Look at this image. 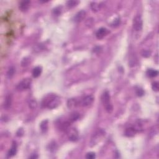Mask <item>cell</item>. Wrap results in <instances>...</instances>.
<instances>
[{"mask_svg":"<svg viewBox=\"0 0 159 159\" xmlns=\"http://www.w3.org/2000/svg\"><path fill=\"white\" fill-rule=\"evenodd\" d=\"M61 103L60 98L55 95H48L42 100V106L50 109L57 108Z\"/></svg>","mask_w":159,"mask_h":159,"instance_id":"1","label":"cell"},{"mask_svg":"<svg viewBox=\"0 0 159 159\" xmlns=\"http://www.w3.org/2000/svg\"><path fill=\"white\" fill-rule=\"evenodd\" d=\"M101 101L107 112L111 113L112 111V106L111 103V97L108 91L103 93L101 96Z\"/></svg>","mask_w":159,"mask_h":159,"instance_id":"2","label":"cell"},{"mask_svg":"<svg viewBox=\"0 0 159 159\" xmlns=\"http://www.w3.org/2000/svg\"><path fill=\"white\" fill-rule=\"evenodd\" d=\"M32 81L30 78H25L19 82L16 86V90L19 91H22L28 89L30 87Z\"/></svg>","mask_w":159,"mask_h":159,"instance_id":"3","label":"cell"},{"mask_svg":"<svg viewBox=\"0 0 159 159\" xmlns=\"http://www.w3.org/2000/svg\"><path fill=\"white\" fill-rule=\"evenodd\" d=\"M143 22L140 16H136L133 21V27L136 31L141 30L142 29Z\"/></svg>","mask_w":159,"mask_h":159,"instance_id":"4","label":"cell"},{"mask_svg":"<svg viewBox=\"0 0 159 159\" xmlns=\"http://www.w3.org/2000/svg\"><path fill=\"white\" fill-rule=\"evenodd\" d=\"M94 101V98L91 95L85 96L81 100L80 105L83 107H87L91 105Z\"/></svg>","mask_w":159,"mask_h":159,"instance_id":"5","label":"cell"},{"mask_svg":"<svg viewBox=\"0 0 159 159\" xmlns=\"http://www.w3.org/2000/svg\"><path fill=\"white\" fill-rule=\"evenodd\" d=\"M68 136L70 140H72V141H75L78 138V131L75 129H71L70 130H68Z\"/></svg>","mask_w":159,"mask_h":159,"instance_id":"6","label":"cell"},{"mask_svg":"<svg viewBox=\"0 0 159 159\" xmlns=\"http://www.w3.org/2000/svg\"><path fill=\"white\" fill-rule=\"evenodd\" d=\"M108 32H108L107 29L104 28V27H101V28L99 29L98 31L96 32V36L98 39H101L103 37H104L108 34Z\"/></svg>","mask_w":159,"mask_h":159,"instance_id":"7","label":"cell"},{"mask_svg":"<svg viewBox=\"0 0 159 159\" xmlns=\"http://www.w3.org/2000/svg\"><path fill=\"white\" fill-rule=\"evenodd\" d=\"M86 16V12L85 11L82 10L80 11H79L78 13H77L76 14V15L73 18V21L75 22H81L82 20H83L85 18Z\"/></svg>","mask_w":159,"mask_h":159,"instance_id":"8","label":"cell"},{"mask_svg":"<svg viewBox=\"0 0 159 159\" xmlns=\"http://www.w3.org/2000/svg\"><path fill=\"white\" fill-rule=\"evenodd\" d=\"M30 2L29 1H24L20 3L19 9L21 11L25 12L28 10L30 6Z\"/></svg>","mask_w":159,"mask_h":159,"instance_id":"9","label":"cell"},{"mask_svg":"<svg viewBox=\"0 0 159 159\" xmlns=\"http://www.w3.org/2000/svg\"><path fill=\"white\" fill-rule=\"evenodd\" d=\"M17 152V144L15 142H13L12 146L11 147L8 153V157H12L16 154Z\"/></svg>","mask_w":159,"mask_h":159,"instance_id":"10","label":"cell"},{"mask_svg":"<svg viewBox=\"0 0 159 159\" xmlns=\"http://www.w3.org/2000/svg\"><path fill=\"white\" fill-rule=\"evenodd\" d=\"M12 103V96L10 95H8L6 96L5 98V103H4V108L6 109H8L11 106Z\"/></svg>","mask_w":159,"mask_h":159,"instance_id":"11","label":"cell"},{"mask_svg":"<svg viewBox=\"0 0 159 159\" xmlns=\"http://www.w3.org/2000/svg\"><path fill=\"white\" fill-rule=\"evenodd\" d=\"M137 132V130L134 128H129L126 129L125 131V135L127 137H133Z\"/></svg>","mask_w":159,"mask_h":159,"instance_id":"12","label":"cell"},{"mask_svg":"<svg viewBox=\"0 0 159 159\" xmlns=\"http://www.w3.org/2000/svg\"><path fill=\"white\" fill-rule=\"evenodd\" d=\"M42 69L41 67H36L34 68L32 71V75L34 78H37L41 75Z\"/></svg>","mask_w":159,"mask_h":159,"instance_id":"13","label":"cell"},{"mask_svg":"<svg viewBox=\"0 0 159 159\" xmlns=\"http://www.w3.org/2000/svg\"><path fill=\"white\" fill-rule=\"evenodd\" d=\"M40 127H41V129L42 132L44 133V132H47V129H48V121H43L41 123Z\"/></svg>","mask_w":159,"mask_h":159,"instance_id":"14","label":"cell"},{"mask_svg":"<svg viewBox=\"0 0 159 159\" xmlns=\"http://www.w3.org/2000/svg\"><path fill=\"white\" fill-rule=\"evenodd\" d=\"M80 118V114L78 112H73V113H71L70 116L69 117L68 120L70 121V123H72V122L76 121L78 119Z\"/></svg>","mask_w":159,"mask_h":159,"instance_id":"15","label":"cell"},{"mask_svg":"<svg viewBox=\"0 0 159 159\" xmlns=\"http://www.w3.org/2000/svg\"><path fill=\"white\" fill-rule=\"evenodd\" d=\"M101 7V5H100L99 4L97 3L93 2L91 3V8L93 10V11L94 12H98V11L100 10Z\"/></svg>","mask_w":159,"mask_h":159,"instance_id":"16","label":"cell"},{"mask_svg":"<svg viewBox=\"0 0 159 159\" xmlns=\"http://www.w3.org/2000/svg\"><path fill=\"white\" fill-rule=\"evenodd\" d=\"M158 71L155 70H153V69H149L147 71V75L149 76V77H155L158 75Z\"/></svg>","mask_w":159,"mask_h":159,"instance_id":"17","label":"cell"},{"mask_svg":"<svg viewBox=\"0 0 159 159\" xmlns=\"http://www.w3.org/2000/svg\"><path fill=\"white\" fill-rule=\"evenodd\" d=\"M77 104V103L76 101V99H70L68 101V103H67V106H68V108H73Z\"/></svg>","mask_w":159,"mask_h":159,"instance_id":"18","label":"cell"},{"mask_svg":"<svg viewBox=\"0 0 159 159\" xmlns=\"http://www.w3.org/2000/svg\"><path fill=\"white\" fill-rule=\"evenodd\" d=\"M78 1H73V0H71V1H67V5L68 8H72L75 7L76 5L78 4Z\"/></svg>","mask_w":159,"mask_h":159,"instance_id":"19","label":"cell"},{"mask_svg":"<svg viewBox=\"0 0 159 159\" xmlns=\"http://www.w3.org/2000/svg\"><path fill=\"white\" fill-rule=\"evenodd\" d=\"M62 6H58L56 7L53 10V13L56 16H59L62 13Z\"/></svg>","mask_w":159,"mask_h":159,"instance_id":"20","label":"cell"},{"mask_svg":"<svg viewBox=\"0 0 159 159\" xmlns=\"http://www.w3.org/2000/svg\"><path fill=\"white\" fill-rule=\"evenodd\" d=\"M14 72H15V69H14V67H10V68H9L8 71V72H7L8 77L11 78L12 76L14 75Z\"/></svg>","mask_w":159,"mask_h":159,"instance_id":"21","label":"cell"},{"mask_svg":"<svg viewBox=\"0 0 159 159\" xmlns=\"http://www.w3.org/2000/svg\"><path fill=\"white\" fill-rule=\"evenodd\" d=\"M29 107L31 108V109H34L37 108V103L36 101L35 100L32 99V100L30 101L29 103Z\"/></svg>","mask_w":159,"mask_h":159,"instance_id":"22","label":"cell"},{"mask_svg":"<svg viewBox=\"0 0 159 159\" xmlns=\"http://www.w3.org/2000/svg\"><path fill=\"white\" fill-rule=\"evenodd\" d=\"M136 94L138 96H142L144 95V90L140 88H137L136 89Z\"/></svg>","mask_w":159,"mask_h":159,"instance_id":"23","label":"cell"},{"mask_svg":"<svg viewBox=\"0 0 159 159\" xmlns=\"http://www.w3.org/2000/svg\"><path fill=\"white\" fill-rule=\"evenodd\" d=\"M152 90L154 91H158L159 90V87H158V83L157 82H154V83H152Z\"/></svg>","mask_w":159,"mask_h":159,"instance_id":"24","label":"cell"},{"mask_svg":"<svg viewBox=\"0 0 159 159\" xmlns=\"http://www.w3.org/2000/svg\"><path fill=\"white\" fill-rule=\"evenodd\" d=\"M95 157H96V155L93 152H89V153H87V156H86V158L88 159H93Z\"/></svg>","mask_w":159,"mask_h":159,"instance_id":"25","label":"cell"},{"mask_svg":"<svg viewBox=\"0 0 159 159\" xmlns=\"http://www.w3.org/2000/svg\"><path fill=\"white\" fill-rule=\"evenodd\" d=\"M29 63V60L27 58H25L22 60V62H21V65H22V67H26V66L28 65Z\"/></svg>","mask_w":159,"mask_h":159,"instance_id":"26","label":"cell"},{"mask_svg":"<svg viewBox=\"0 0 159 159\" xmlns=\"http://www.w3.org/2000/svg\"><path fill=\"white\" fill-rule=\"evenodd\" d=\"M119 24H120V19L117 18V19H115L114 21V22L112 23V26H114V27H116V26H119Z\"/></svg>","mask_w":159,"mask_h":159,"instance_id":"27","label":"cell"},{"mask_svg":"<svg viewBox=\"0 0 159 159\" xmlns=\"http://www.w3.org/2000/svg\"><path fill=\"white\" fill-rule=\"evenodd\" d=\"M16 134H17V136H19V137H21V136H23V134H24L23 129H19L18 131V132H17Z\"/></svg>","mask_w":159,"mask_h":159,"instance_id":"28","label":"cell"},{"mask_svg":"<svg viewBox=\"0 0 159 159\" xmlns=\"http://www.w3.org/2000/svg\"><path fill=\"white\" fill-rule=\"evenodd\" d=\"M142 55L144 57H149L150 55V52L145 50V51H144V52L142 53Z\"/></svg>","mask_w":159,"mask_h":159,"instance_id":"29","label":"cell"},{"mask_svg":"<svg viewBox=\"0 0 159 159\" xmlns=\"http://www.w3.org/2000/svg\"><path fill=\"white\" fill-rule=\"evenodd\" d=\"M29 158H38V156L36 154H33L32 155L30 156Z\"/></svg>","mask_w":159,"mask_h":159,"instance_id":"30","label":"cell"}]
</instances>
